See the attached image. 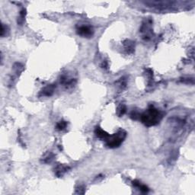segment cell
Wrapping results in <instances>:
<instances>
[{
	"instance_id": "6da1fadb",
	"label": "cell",
	"mask_w": 195,
	"mask_h": 195,
	"mask_svg": "<svg viewBox=\"0 0 195 195\" xmlns=\"http://www.w3.org/2000/svg\"><path fill=\"white\" fill-rule=\"evenodd\" d=\"M158 117H159V113L158 111L156 109L152 108L142 116V120L144 124L148 126L155 125L158 122Z\"/></svg>"
},
{
	"instance_id": "7a4b0ae2",
	"label": "cell",
	"mask_w": 195,
	"mask_h": 195,
	"mask_svg": "<svg viewBox=\"0 0 195 195\" xmlns=\"http://www.w3.org/2000/svg\"><path fill=\"white\" fill-rule=\"evenodd\" d=\"M122 142V138L119 136H114V137L108 140V146L111 147H116L119 146Z\"/></svg>"
},
{
	"instance_id": "3957f363",
	"label": "cell",
	"mask_w": 195,
	"mask_h": 195,
	"mask_svg": "<svg viewBox=\"0 0 195 195\" xmlns=\"http://www.w3.org/2000/svg\"><path fill=\"white\" fill-rule=\"evenodd\" d=\"M79 34L84 37H89L92 35V30L88 27H82L79 29Z\"/></svg>"
},
{
	"instance_id": "277c9868",
	"label": "cell",
	"mask_w": 195,
	"mask_h": 195,
	"mask_svg": "<svg viewBox=\"0 0 195 195\" xmlns=\"http://www.w3.org/2000/svg\"><path fill=\"white\" fill-rule=\"evenodd\" d=\"M95 133H96L97 136L99 137H101V138H106V137H108V134L106 133V132H104L103 130L101 129H97L96 131H95Z\"/></svg>"
},
{
	"instance_id": "5b68a950",
	"label": "cell",
	"mask_w": 195,
	"mask_h": 195,
	"mask_svg": "<svg viewBox=\"0 0 195 195\" xmlns=\"http://www.w3.org/2000/svg\"><path fill=\"white\" fill-rule=\"evenodd\" d=\"M66 123L63 121L62 122H60L58 124H57V126H56V128L58 130H63V128H65V127H66Z\"/></svg>"
}]
</instances>
